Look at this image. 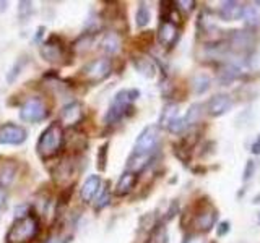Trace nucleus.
I'll return each mask as SVG.
<instances>
[{
  "label": "nucleus",
  "mask_w": 260,
  "mask_h": 243,
  "mask_svg": "<svg viewBox=\"0 0 260 243\" xmlns=\"http://www.w3.org/2000/svg\"><path fill=\"white\" fill-rule=\"evenodd\" d=\"M39 229V219L35 214H24L7 232V243H29L38 237Z\"/></svg>",
  "instance_id": "1"
},
{
  "label": "nucleus",
  "mask_w": 260,
  "mask_h": 243,
  "mask_svg": "<svg viewBox=\"0 0 260 243\" xmlns=\"http://www.w3.org/2000/svg\"><path fill=\"white\" fill-rule=\"evenodd\" d=\"M62 144H63V130L60 124L54 122V124L49 125L43 132V135L39 136L36 149L43 159H51L60 152Z\"/></svg>",
  "instance_id": "2"
},
{
  "label": "nucleus",
  "mask_w": 260,
  "mask_h": 243,
  "mask_svg": "<svg viewBox=\"0 0 260 243\" xmlns=\"http://www.w3.org/2000/svg\"><path fill=\"white\" fill-rule=\"evenodd\" d=\"M138 96H140V91H137V89H130V91L122 89V91H119L116 96H114V99L109 104V109L106 112V117H104L106 124L111 125V124L119 122L125 115V112L130 109L132 101H135Z\"/></svg>",
  "instance_id": "3"
},
{
  "label": "nucleus",
  "mask_w": 260,
  "mask_h": 243,
  "mask_svg": "<svg viewBox=\"0 0 260 243\" xmlns=\"http://www.w3.org/2000/svg\"><path fill=\"white\" fill-rule=\"evenodd\" d=\"M159 141V128L156 125H148L142 130V133L138 135L134 152L140 154V156H153V152L156 151V146Z\"/></svg>",
  "instance_id": "4"
},
{
  "label": "nucleus",
  "mask_w": 260,
  "mask_h": 243,
  "mask_svg": "<svg viewBox=\"0 0 260 243\" xmlns=\"http://www.w3.org/2000/svg\"><path fill=\"white\" fill-rule=\"evenodd\" d=\"M47 107L39 97H31L21 105L20 109V118L23 122H29V124H38V122L44 120L47 117Z\"/></svg>",
  "instance_id": "5"
},
{
  "label": "nucleus",
  "mask_w": 260,
  "mask_h": 243,
  "mask_svg": "<svg viewBox=\"0 0 260 243\" xmlns=\"http://www.w3.org/2000/svg\"><path fill=\"white\" fill-rule=\"evenodd\" d=\"M111 62L108 59H96L93 62H89L85 65L83 70H81V75H83L88 81L91 83H98V81H103L104 78H108L111 75Z\"/></svg>",
  "instance_id": "6"
},
{
  "label": "nucleus",
  "mask_w": 260,
  "mask_h": 243,
  "mask_svg": "<svg viewBox=\"0 0 260 243\" xmlns=\"http://www.w3.org/2000/svg\"><path fill=\"white\" fill-rule=\"evenodd\" d=\"M26 130L15 124H4L0 125V144L18 146L26 141Z\"/></svg>",
  "instance_id": "7"
},
{
  "label": "nucleus",
  "mask_w": 260,
  "mask_h": 243,
  "mask_svg": "<svg viewBox=\"0 0 260 243\" xmlns=\"http://www.w3.org/2000/svg\"><path fill=\"white\" fill-rule=\"evenodd\" d=\"M215 222H216V211L210 205L203 206L197 213V216L193 217V227L199 232H210Z\"/></svg>",
  "instance_id": "8"
},
{
  "label": "nucleus",
  "mask_w": 260,
  "mask_h": 243,
  "mask_svg": "<svg viewBox=\"0 0 260 243\" xmlns=\"http://www.w3.org/2000/svg\"><path fill=\"white\" fill-rule=\"evenodd\" d=\"M233 97L228 94H216L213 96L207 104V112L211 117H219L224 115L226 112H230L233 107Z\"/></svg>",
  "instance_id": "9"
},
{
  "label": "nucleus",
  "mask_w": 260,
  "mask_h": 243,
  "mask_svg": "<svg viewBox=\"0 0 260 243\" xmlns=\"http://www.w3.org/2000/svg\"><path fill=\"white\" fill-rule=\"evenodd\" d=\"M242 13H244V5L241 2H236V0H226L219 5V18L224 21H236V20H242Z\"/></svg>",
  "instance_id": "10"
},
{
  "label": "nucleus",
  "mask_w": 260,
  "mask_h": 243,
  "mask_svg": "<svg viewBox=\"0 0 260 243\" xmlns=\"http://www.w3.org/2000/svg\"><path fill=\"white\" fill-rule=\"evenodd\" d=\"M179 37V31L177 26L173 21H162L159 24V29H158V40L161 43V46L165 47H173L176 44V40Z\"/></svg>",
  "instance_id": "11"
},
{
  "label": "nucleus",
  "mask_w": 260,
  "mask_h": 243,
  "mask_svg": "<svg viewBox=\"0 0 260 243\" xmlns=\"http://www.w3.org/2000/svg\"><path fill=\"white\" fill-rule=\"evenodd\" d=\"M103 186V182H101V177L100 175H89L83 186H81V191H80V196L85 202H89L91 201L98 193H100Z\"/></svg>",
  "instance_id": "12"
},
{
  "label": "nucleus",
  "mask_w": 260,
  "mask_h": 243,
  "mask_svg": "<svg viewBox=\"0 0 260 243\" xmlns=\"http://www.w3.org/2000/svg\"><path fill=\"white\" fill-rule=\"evenodd\" d=\"M81 118H83V107L80 102H70L60 112V120L65 125H75Z\"/></svg>",
  "instance_id": "13"
},
{
  "label": "nucleus",
  "mask_w": 260,
  "mask_h": 243,
  "mask_svg": "<svg viewBox=\"0 0 260 243\" xmlns=\"http://www.w3.org/2000/svg\"><path fill=\"white\" fill-rule=\"evenodd\" d=\"M244 73H246V65L242 62L236 60V62H230L224 65V68L221 70V75H219V81L223 83H231V81L241 78Z\"/></svg>",
  "instance_id": "14"
},
{
  "label": "nucleus",
  "mask_w": 260,
  "mask_h": 243,
  "mask_svg": "<svg viewBox=\"0 0 260 243\" xmlns=\"http://www.w3.org/2000/svg\"><path fill=\"white\" fill-rule=\"evenodd\" d=\"M135 183H137V175L132 172H124L116 185V194L117 196H125V194H128L134 190Z\"/></svg>",
  "instance_id": "15"
},
{
  "label": "nucleus",
  "mask_w": 260,
  "mask_h": 243,
  "mask_svg": "<svg viewBox=\"0 0 260 243\" xmlns=\"http://www.w3.org/2000/svg\"><path fill=\"white\" fill-rule=\"evenodd\" d=\"M54 40H55V37H51L43 47H41V55L44 57V60H49V62H59L60 60L62 47H60V44H55Z\"/></svg>",
  "instance_id": "16"
},
{
  "label": "nucleus",
  "mask_w": 260,
  "mask_h": 243,
  "mask_svg": "<svg viewBox=\"0 0 260 243\" xmlns=\"http://www.w3.org/2000/svg\"><path fill=\"white\" fill-rule=\"evenodd\" d=\"M254 44V37L247 31H231V46L234 49H249Z\"/></svg>",
  "instance_id": "17"
},
{
  "label": "nucleus",
  "mask_w": 260,
  "mask_h": 243,
  "mask_svg": "<svg viewBox=\"0 0 260 243\" xmlns=\"http://www.w3.org/2000/svg\"><path fill=\"white\" fill-rule=\"evenodd\" d=\"M101 49L109 55L117 54L120 49V37L117 32H108V34H104L101 40Z\"/></svg>",
  "instance_id": "18"
},
{
  "label": "nucleus",
  "mask_w": 260,
  "mask_h": 243,
  "mask_svg": "<svg viewBox=\"0 0 260 243\" xmlns=\"http://www.w3.org/2000/svg\"><path fill=\"white\" fill-rule=\"evenodd\" d=\"M179 117V105L174 102H169L165 105V109L161 112V117H159V125L161 127H169V124L173 120H176Z\"/></svg>",
  "instance_id": "19"
},
{
  "label": "nucleus",
  "mask_w": 260,
  "mask_h": 243,
  "mask_svg": "<svg viewBox=\"0 0 260 243\" xmlns=\"http://www.w3.org/2000/svg\"><path fill=\"white\" fill-rule=\"evenodd\" d=\"M135 68L140 71L142 75H145L146 78H153L154 76V71H156L153 62L148 60V59H143V57H140V59L135 60Z\"/></svg>",
  "instance_id": "20"
},
{
  "label": "nucleus",
  "mask_w": 260,
  "mask_h": 243,
  "mask_svg": "<svg viewBox=\"0 0 260 243\" xmlns=\"http://www.w3.org/2000/svg\"><path fill=\"white\" fill-rule=\"evenodd\" d=\"M242 20L246 21V24L250 28L258 26V24H260V15L257 13V8L255 7H244Z\"/></svg>",
  "instance_id": "21"
},
{
  "label": "nucleus",
  "mask_w": 260,
  "mask_h": 243,
  "mask_svg": "<svg viewBox=\"0 0 260 243\" xmlns=\"http://www.w3.org/2000/svg\"><path fill=\"white\" fill-rule=\"evenodd\" d=\"M150 8L146 7V4H138V8H137V15H135V20H137V26L138 28H145L146 24L150 23Z\"/></svg>",
  "instance_id": "22"
},
{
  "label": "nucleus",
  "mask_w": 260,
  "mask_h": 243,
  "mask_svg": "<svg viewBox=\"0 0 260 243\" xmlns=\"http://www.w3.org/2000/svg\"><path fill=\"white\" fill-rule=\"evenodd\" d=\"M26 63H28L26 57H20V59L13 63V67L8 70V75H7V81H8V83H13V81H16V78L20 76V73L23 71L24 65H26Z\"/></svg>",
  "instance_id": "23"
},
{
  "label": "nucleus",
  "mask_w": 260,
  "mask_h": 243,
  "mask_svg": "<svg viewBox=\"0 0 260 243\" xmlns=\"http://www.w3.org/2000/svg\"><path fill=\"white\" fill-rule=\"evenodd\" d=\"M192 88L195 94H203L210 88V78L207 75H197L192 79Z\"/></svg>",
  "instance_id": "24"
},
{
  "label": "nucleus",
  "mask_w": 260,
  "mask_h": 243,
  "mask_svg": "<svg viewBox=\"0 0 260 243\" xmlns=\"http://www.w3.org/2000/svg\"><path fill=\"white\" fill-rule=\"evenodd\" d=\"M96 206H94V209L96 211H100V209H103L104 206H108L109 205V198H111V190H109V183H106L104 186H101V190H100V193L96 194Z\"/></svg>",
  "instance_id": "25"
},
{
  "label": "nucleus",
  "mask_w": 260,
  "mask_h": 243,
  "mask_svg": "<svg viewBox=\"0 0 260 243\" xmlns=\"http://www.w3.org/2000/svg\"><path fill=\"white\" fill-rule=\"evenodd\" d=\"M202 109H203L202 104H192L190 109L187 110V115L184 117L185 118V124L189 125V127L197 124V122L200 120V117H202V112H203Z\"/></svg>",
  "instance_id": "26"
},
{
  "label": "nucleus",
  "mask_w": 260,
  "mask_h": 243,
  "mask_svg": "<svg viewBox=\"0 0 260 243\" xmlns=\"http://www.w3.org/2000/svg\"><path fill=\"white\" fill-rule=\"evenodd\" d=\"M16 174V169L12 164H7L2 170H0V185L2 186H10Z\"/></svg>",
  "instance_id": "27"
},
{
  "label": "nucleus",
  "mask_w": 260,
  "mask_h": 243,
  "mask_svg": "<svg viewBox=\"0 0 260 243\" xmlns=\"http://www.w3.org/2000/svg\"><path fill=\"white\" fill-rule=\"evenodd\" d=\"M32 13H35V7H32L31 2H26V0H24V2H20V4H18V15H20V20H23V21L29 20Z\"/></svg>",
  "instance_id": "28"
},
{
  "label": "nucleus",
  "mask_w": 260,
  "mask_h": 243,
  "mask_svg": "<svg viewBox=\"0 0 260 243\" xmlns=\"http://www.w3.org/2000/svg\"><path fill=\"white\" fill-rule=\"evenodd\" d=\"M189 127L185 124V118H182V117H177L176 120H173L169 124V127H168V130L171 133H174V135H179V133H182L184 130Z\"/></svg>",
  "instance_id": "29"
},
{
  "label": "nucleus",
  "mask_w": 260,
  "mask_h": 243,
  "mask_svg": "<svg viewBox=\"0 0 260 243\" xmlns=\"http://www.w3.org/2000/svg\"><path fill=\"white\" fill-rule=\"evenodd\" d=\"M108 144H103L100 151H98V169L104 170L106 169V160H108Z\"/></svg>",
  "instance_id": "30"
},
{
  "label": "nucleus",
  "mask_w": 260,
  "mask_h": 243,
  "mask_svg": "<svg viewBox=\"0 0 260 243\" xmlns=\"http://www.w3.org/2000/svg\"><path fill=\"white\" fill-rule=\"evenodd\" d=\"M254 172H255V162L252 160V159H249L246 167H244V175H242V178H244V180H249V178L254 175Z\"/></svg>",
  "instance_id": "31"
},
{
  "label": "nucleus",
  "mask_w": 260,
  "mask_h": 243,
  "mask_svg": "<svg viewBox=\"0 0 260 243\" xmlns=\"http://www.w3.org/2000/svg\"><path fill=\"white\" fill-rule=\"evenodd\" d=\"M184 243H205V240L197 233H189V235H185Z\"/></svg>",
  "instance_id": "32"
},
{
  "label": "nucleus",
  "mask_w": 260,
  "mask_h": 243,
  "mask_svg": "<svg viewBox=\"0 0 260 243\" xmlns=\"http://www.w3.org/2000/svg\"><path fill=\"white\" fill-rule=\"evenodd\" d=\"M228 232H230V222H221L218 225V235L219 237H223V235H226Z\"/></svg>",
  "instance_id": "33"
},
{
  "label": "nucleus",
  "mask_w": 260,
  "mask_h": 243,
  "mask_svg": "<svg viewBox=\"0 0 260 243\" xmlns=\"http://www.w3.org/2000/svg\"><path fill=\"white\" fill-rule=\"evenodd\" d=\"M177 5H181V8H184L185 12H190L195 5V2H177Z\"/></svg>",
  "instance_id": "34"
},
{
  "label": "nucleus",
  "mask_w": 260,
  "mask_h": 243,
  "mask_svg": "<svg viewBox=\"0 0 260 243\" xmlns=\"http://www.w3.org/2000/svg\"><path fill=\"white\" fill-rule=\"evenodd\" d=\"M252 152H254V154H260V138H258V140L254 144H252Z\"/></svg>",
  "instance_id": "35"
},
{
  "label": "nucleus",
  "mask_w": 260,
  "mask_h": 243,
  "mask_svg": "<svg viewBox=\"0 0 260 243\" xmlns=\"http://www.w3.org/2000/svg\"><path fill=\"white\" fill-rule=\"evenodd\" d=\"M7 7H8V4L4 2V0H0V13H4L7 10Z\"/></svg>",
  "instance_id": "36"
},
{
  "label": "nucleus",
  "mask_w": 260,
  "mask_h": 243,
  "mask_svg": "<svg viewBox=\"0 0 260 243\" xmlns=\"http://www.w3.org/2000/svg\"><path fill=\"white\" fill-rule=\"evenodd\" d=\"M49 243H67V240H60V238H52Z\"/></svg>",
  "instance_id": "37"
},
{
  "label": "nucleus",
  "mask_w": 260,
  "mask_h": 243,
  "mask_svg": "<svg viewBox=\"0 0 260 243\" xmlns=\"http://www.w3.org/2000/svg\"><path fill=\"white\" fill-rule=\"evenodd\" d=\"M255 5H258V7H260V0H257V2H255Z\"/></svg>",
  "instance_id": "38"
},
{
  "label": "nucleus",
  "mask_w": 260,
  "mask_h": 243,
  "mask_svg": "<svg viewBox=\"0 0 260 243\" xmlns=\"http://www.w3.org/2000/svg\"><path fill=\"white\" fill-rule=\"evenodd\" d=\"M258 221H260V216H258Z\"/></svg>",
  "instance_id": "39"
}]
</instances>
